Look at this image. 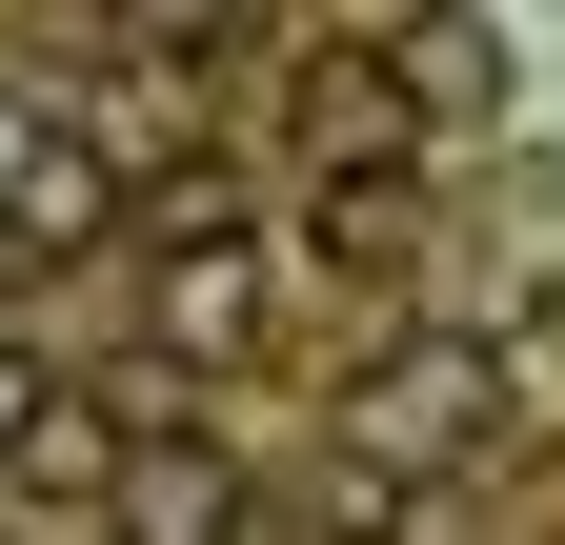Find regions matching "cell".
<instances>
[{
  "label": "cell",
  "mask_w": 565,
  "mask_h": 545,
  "mask_svg": "<svg viewBox=\"0 0 565 545\" xmlns=\"http://www.w3.org/2000/svg\"><path fill=\"white\" fill-rule=\"evenodd\" d=\"M303 162H343V182H404V101L364 82V61H323V82H303Z\"/></svg>",
  "instance_id": "cell-6"
},
{
  "label": "cell",
  "mask_w": 565,
  "mask_h": 545,
  "mask_svg": "<svg viewBox=\"0 0 565 545\" xmlns=\"http://www.w3.org/2000/svg\"><path fill=\"white\" fill-rule=\"evenodd\" d=\"M21 404H41V364H21V344H0V445H21Z\"/></svg>",
  "instance_id": "cell-8"
},
{
  "label": "cell",
  "mask_w": 565,
  "mask_h": 545,
  "mask_svg": "<svg viewBox=\"0 0 565 545\" xmlns=\"http://www.w3.org/2000/svg\"><path fill=\"white\" fill-rule=\"evenodd\" d=\"M102 505H121V545H243V464H223V445H162V425H141Z\"/></svg>",
  "instance_id": "cell-3"
},
{
  "label": "cell",
  "mask_w": 565,
  "mask_h": 545,
  "mask_svg": "<svg viewBox=\"0 0 565 545\" xmlns=\"http://www.w3.org/2000/svg\"><path fill=\"white\" fill-rule=\"evenodd\" d=\"M162 344H202V364H223V344H263V263H243V243H182V284H162Z\"/></svg>",
  "instance_id": "cell-7"
},
{
  "label": "cell",
  "mask_w": 565,
  "mask_h": 545,
  "mask_svg": "<svg viewBox=\"0 0 565 545\" xmlns=\"http://www.w3.org/2000/svg\"><path fill=\"white\" fill-rule=\"evenodd\" d=\"M121 223V162L82 142V121H41V101H0V263H82Z\"/></svg>",
  "instance_id": "cell-1"
},
{
  "label": "cell",
  "mask_w": 565,
  "mask_h": 545,
  "mask_svg": "<svg viewBox=\"0 0 565 545\" xmlns=\"http://www.w3.org/2000/svg\"><path fill=\"white\" fill-rule=\"evenodd\" d=\"M121 445H141L121 404H82V384H41V404H21V445H0V485H41V505H102V485H121Z\"/></svg>",
  "instance_id": "cell-4"
},
{
  "label": "cell",
  "mask_w": 565,
  "mask_h": 545,
  "mask_svg": "<svg viewBox=\"0 0 565 545\" xmlns=\"http://www.w3.org/2000/svg\"><path fill=\"white\" fill-rule=\"evenodd\" d=\"M484 384H505L484 344H384V384L343 404V425H364V464H445V445L484 425Z\"/></svg>",
  "instance_id": "cell-2"
},
{
  "label": "cell",
  "mask_w": 565,
  "mask_h": 545,
  "mask_svg": "<svg viewBox=\"0 0 565 545\" xmlns=\"http://www.w3.org/2000/svg\"><path fill=\"white\" fill-rule=\"evenodd\" d=\"M384 101H404V142H424V121L505 101V41H484V21H404V41H384Z\"/></svg>",
  "instance_id": "cell-5"
}]
</instances>
